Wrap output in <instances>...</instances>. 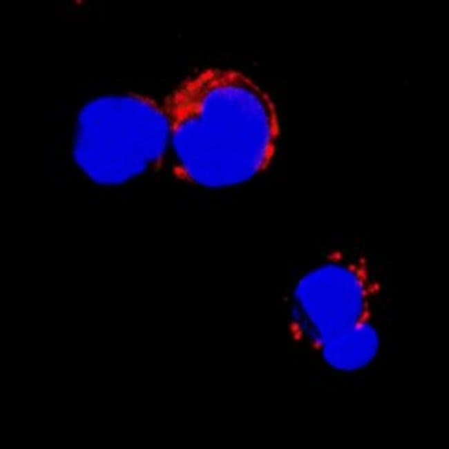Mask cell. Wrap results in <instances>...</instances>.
Masks as SVG:
<instances>
[{"label":"cell","instance_id":"obj_1","mask_svg":"<svg viewBox=\"0 0 449 449\" xmlns=\"http://www.w3.org/2000/svg\"><path fill=\"white\" fill-rule=\"evenodd\" d=\"M164 106L177 169L194 184H238L273 158L279 133L275 107L240 72L206 69L182 82Z\"/></svg>","mask_w":449,"mask_h":449},{"label":"cell","instance_id":"obj_2","mask_svg":"<svg viewBox=\"0 0 449 449\" xmlns=\"http://www.w3.org/2000/svg\"><path fill=\"white\" fill-rule=\"evenodd\" d=\"M169 142L164 105L136 93L103 96L78 113L73 156L93 182L117 185L157 164Z\"/></svg>","mask_w":449,"mask_h":449},{"label":"cell","instance_id":"obj_3","mask_svg":"<svg viewBox=\"0 0 449 449\" xmlns=\"http://www.w3.org/2000/svg\"><path fill=\"white\" fill-rule=\"evenodd\" d=\"M379 292L364 258L333 254L303 276L294 288V336L319 349L330 339L371 322Z\"/></svg>","mask_w":449,"mask_h":449},{"label":"cell","instance_id":"obj_4","mask_svg":"<svg viewBox=\"0 0 449 449\" xmlns=\"http://www.w3.org/2000/svg\"><path fill=\"white\" fill-rule=\"evenodd\" d=\"M379 345L377 332L369 322L330 339L319 350L332 367L352 371L370 363L375 357Z\"/></svg>","mask_w":449,"mask_h":449}]
</instances>
